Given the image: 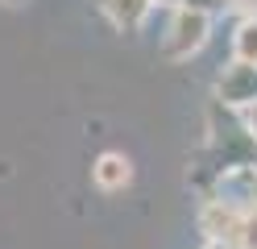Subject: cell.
Returning a JSON list of instances; mask_svg holds the SVG:
<instances>
[{"mask_svg": "<svg viewBox=\"0 0 257 249\" xmlns=\"http://www.w3.org/2000/svg\"><path fill=\"white\" fill-rule=\"evenodd\" d=\"M0 5H21V0H0Z\"/></svg>", "mask_w": 257, "mask_h": 249, "instance_id": "obj_11", "label": "cell"}, {"mask_svg": "<svg viewBox=\"0 0 257 249\" xmlns=\"http://www.w3.org/2000/svg\"><path fill=\"white\" fill-rule=\"evenodd\" d=\"M150 9H154V0H100V13L108 17V25L120 29V33L141 29V21L150 17Z\"/></svg>", "mask_w": 257, "mask_h": 249, "instance_id": "obj_5", "label": "cell"}, {"mask_svg": "<svg viewBox=\"0 0 257 249\" xmlns=\"http://www.w3.org/2000/svg\"><path fill=\"white\" fill-rule=\"evenodd\" d=\"M240 249H257V204L245 212V228H240Z\"/></svg>", "mask_w": 257, "mask_h": 249, "instance_id": "obj_7", "label": "cell"}, {"mask_svg": "<svg viewBox=\"0 0 257 249\" xmlns=\"http://www.w3.org/2000/svg\"><path fill=\"white\" fill-rule=\"evenodd\" d=\"M207 33H212V17L195 13V9H174L166 38H162V58L166 62H187L191 54H199L207 46Z\"/></svg>", "mask_w": 257, "mask_h": 249, "instance_id": "obj_1", "label": "cell"}, {"mask_svg": "<svg viewBox=\"0 0 257 249\" xmlns=\"http://www.w3.org/2000/svg\"><path fill=\"white\" fill-rule=\"evenodd\" d=\"M240 228H245V208L228 204L224 195H207V204L199 208V232L207 237V245L240 249Z\"/></svg>", "mask_w": 257, "mask_h": 249, "instance_id": "obj_2", "label": "cell"}, {"mask_svg": "<svg viewBox=\"0 0 257 249\" xmlns=\"http://www.w3.org/2000/svg\"><path fill=\"white\" fill-rule=\"evenodd\" d=\"M216 104L228 112H249L257 108V66L253 62H228L216 75Z\"/></svg>", "mask_w": 257, "mask_h": 249, "instance_id": "obj_3", "label": "cell"}, {"mask_svg": "<svg viewBox=\"0 0 257 249\" xmlns=\"http://www.w3.org/2000/svg\"><path fill=\"white\" fill-rule=\"evenodd\" d=\"M232 58L257 66V17H240V25L232 33Z\"/></svg>", "mask_w": 257, "mask_h": 249, "instance_id": "obj_6", "label": "cell"}, {"mask_svg": "<svg viewBox=\"0 0 257 249\" xmlns=\"http://www.w3.org/2000/svg\"><path fill=\"white\" fill-rule=\"evenodd\" d=\"M91 183L100 191H108V195L112 191H124L128 183H133V162H128L124 154H112V149H108V154H100L91 162Z\"/></svg>", "mask_w": 257, "mask_h": 249, "instance_id": "obj_4", "label": "cell"}, {"mask_svg": "<svg viewBox=\"0 0 257 249\" xmlns=\"http://www.w3.org/2000/svg\"><path fill=\"white\" fill-rule=\"evenodd\" d=\"M207 249H220V245H207Z\"/></svg>", "mask_w": 257, "mask_h": 249, "instance_id": "obj_12", "label": "cell"}, {"mask_svg": "<svg viewBox=\"0 0 257 249\" xmlns=\"http://www.w3.org/2000/svg\"><path fill=\"white\" fill-rule=\"evenodd\" d=\"M154 5H166V9H183L187 0H154Z\"/></svg>", "mask_w": 257, "mask_h": 249, "instance_id": "obj_9", "label": "cell"}, {"mask_svg": "<svg viewBox=\"0 0 257 249\" xmlns=\"http://www.w3.org/2000/svg\"><path fill=\"white\" fill-rule=\"evenodd\" d=\"M224 5H228V0H187L183 9H195V13H207V17H212V13L224 9Z\"/></svg>", "mask_w": 257, "mask_h": 249, "instance_id": "obj_8", "label": "cell"}, {"mask_svg": "<svg viewBox=\"0 0 257 249\" xmlns=\"http://www.w3.org/2000/svg\"><path fill=\"white\" fill-rule=\"evenodd\" d=\"M249 133L257 137V108H249Z\"/></svg>", "mask_w": 257, "mask_h": 249, "instance_id": "obj_10", "label": "cell"}]
</instances>
